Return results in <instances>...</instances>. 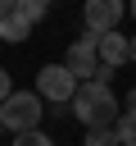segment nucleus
<instances>
[{
    "instance_id": "obj_1",
    "label": "nucleus",
    "mask_w": 136,
    "mask_h": 146,
    "mask_svg": "<svg viewBox=\"0 0 136 146\" xmlns=\"http://www.w3.org/2000/svg\"><path fill=\"white\" fill-rule=\"evenodd\" d=\"M68 114H77L82 128H113V119H118V96H113V87H104V82H77V91H73V100H68Z\"/></svg>"
},
{
    "instance_id": "obj_2",
    "label": "nucleus",
    "mask_w": 136,
    "mask_h": 146,
    "mask_svg": "<svg viewBox=\"0 0 136 146\" xmlns=\"http://www.w3.org/2000/svg\"><path fill=\"white\" fill-rule=\"evenodd\" d=\"M41 119H45V100L36 91H9V100H0V123L14 137L18 132H36Z\"/></svg>"
},
{
    "instance_id": "obj_3",
    "label": "nucleus",
    "mask_w": 136,
    "mask_h": 146,
    "mask_svg": "<svg viewBox=\"0 0 136 146\" xmlns=\"http://www.w3.org/2000/svg\"><path fill=\"white\" fill-rule=\"evenodd\" d=\"M41 100H50V105H68L73 100V91H77V78L63 68V64H41L36 68V87H32Z\"/></svg>"
},
{
    "instance_id": "obj_4",
    "label": "nucleus",
    "mask_w": 136,
    "mask_h": 146,
    "mask_svg": "<svg viewBox=\"0 0 136 146\" xmlns=\"http://www.w3.org/2000/svg\"><path fill=\"white\" fill-rule=\"evenodd\" d=\"M122 14H127V0H82V23H86V32H95V36L118 32Z\"/></svg>"
},
{
    "instance_id": "obj_5",
    "label": "nucleus",
    "mask_w": 136,
    "mask_h": 146,
    "mask_svg": "<svg viewBox=\"0 0 136 146\" xmlns=\"http://www.w3.org/2000/svg\"><path fill=\"white\" fill-rule=\"evenodd\" d=\"M95 46H100V36H95V32L77 36V41L68 46V55H63V68H68L77 82H91V78H95V68H100V55H95Z\"/></svg>"
},
{
    "instance_id": "obj_6",
    "label": "nucleus",
    "mask_w": 136,
    "mask_h": 146,
    "mask_svg": "<svg viewBox=\"0 0 136 146\" xmlns=\"http://www.w3.org/2000/svg\"><path fill=\"white\" fill-rule=\"evenodd\" d=\"M95 55H100V64H104V68L127 64V36H122V32H104V36H100V46H95Z\"/></svg>"
},
{
    "instance_id": "obj_7",
    "label": "nucleus",
    "mask_w": 136,
    "mask_h": 146,
    "mask_svg": "<svg viewBox=\"0 0 136 146\" xmlns=\"http://www.w3.org/2000/svg\"><path fill=\"white\" fill-rule=\"evenodd\" d=\"M27 32H32V23H27L18 9H14L9 18H0V41H14V46H18V41H27Z\"/></svg>"
},
{
    "instance_id": "obj_8",
    "label": "nucleus",
    "mask_w": 136,
    "mask_h": 146,
    "mask_svg": "<svg viewBox=\"0 0 136 146\" xmlns=\"http://www.w3.org/2000/svg\"><path fill=\"white\" fill-rule=\"evenodd\" d=\"M113 137H118V146H127V141H136V119H127V114H118V119H113Z\"/></svg>"
},
{
    "instance_id": "obj_9",
    "label": "nucleus",
    "mask_w": 136,
    "mask_h": 146,
    "mask_svg": "<svg viewBox=\"0 0 136 146\" xmlns=\"http://www.w3.org/2000/svg\"><path fill=\"white\" fill-rule=\"evenodd\" d=\"M14 9H18V14H23V18H27V23H32V27H36V23H41V18H45V0H18V5H14Z\"/></svg>"
},
{
    "instance_id": "obj_10",
    "label": "nucleus",
    "mask_w": 136,
    "mask_h": 146,
    "mask_svg": "<svg viewBox=\"0 0 136 146\" xmlns=\"http://www.w3.org/2000/svg\"><path fill=\"white\" fill-rule=\"evenodd\" d=\"M86 146H118L113 128H86Z\"/></svg>"
},
{
    "instance_id": "obj_11",
    "label": "nucleus",
    "mask_w": 136,
    "mask_h": 146,
    "mask_svg": "<svg viewBox=\"0 0 136 146\" xmlns=\"http://www.w3.org/2000/svg\"><path fill=\"white\" fill-rule=\"evenodd\" d=\"M9 146H54V141H50V137H45V132L36 128V132H18V137H14Z\"/></svg>"
},
{
    "instance_id": "obj_12",
    "label": "nucleus",
    "mask_w": 136,
    "mask_h": 146,
    "mask_svg": "<svg viewBox=\"0 0 136 146\" xmlns=\"http://www.w3.org/2000/svg\"><path fill=\"white\" fill-rule=\"evenodd\" d=\"M9 91H14V78H9V68H0V100H9Z\"/></svg>"
},
{
    "instance_id": "obj_13",
    "label": "nucleus",
    "mask_w": 136,
    "mask_h": 146,
    "mask_svg": "<svg viewBox=\"0 0 136 146\" xmlns=\"http://www.w3.org/2000/svg\"><path fill=\"white\" fill-rule=\"evenodd\" d=\"M122 114H127V119H136V87L127 91V100H122Z\"/></svg>"
},
{
    "instance_id": "obj_14",
    "label": "nucleus",
    "mask_w": 136,
    "mask_h": 146,
    "mask_svg": "<svg viewBox=\"0 0 136 146\" xmlns=\"http://www.w3.org/2000/svg\"><path fill=\"white\" fill-rule=\"evenodd\" d=\"M14 5H18V0H0V18H9V14H14Z\"/></svg>"
},
{
    "instance_id": "obj_15",
    "label": "nucleus",
    "mask_w": 136,
    "mask_h": 146,
    "mask_svg": "<svg viewBox=\"0 0 136 146\" xmlns=\"http://www.w3.org/2000/svg\"><path fill=\"white\" fill-rule=\"evenodd\" d=\"M127 59L136 64V36H127Z\"/></svg>"
},
{
    "instance_id": "obj_16",
    "label": "nucleus",
    "mask_w": 136,
    "mask_h": 146,
    "mask_svg": "<svg viewBox=\"0 0 136 146\" xmlns=\"http://www.w3.org/2000/svg\"><path fill=\"white\" fill-rule=\"evenodd\" d=\"M127 14H131V18H136V0H127Z\"/></svg>"
},
{
    "instance_id": "obj_17",
    "label": "nucleus",
    "mask_w": 136,
    "mask_h": 146,
    "mask_svg": "<svg viewBox=\"0 0 136 146\" xmlns=\"http://www.w3.org/2000/svg\"><path fill=\"white\" fill-rule=\"evenodd\" d=\"M0 132H5V123H0Z\"/></svg>"
},
{
    "instance_id": "obj_18",
    "label": "nucleus",
    "mask_w": 136,
    "mask_h": 146,
    "mask_svg": "<svg viewBox=\"0 0 136 146\" xmlns=\"http://www.w3.org/2000/svg\"><path fill=\"white\" fill-rule=\"evenodd\" d=\"M127 146H136V141H127Z\"/></svg>"
}]
</instances>
